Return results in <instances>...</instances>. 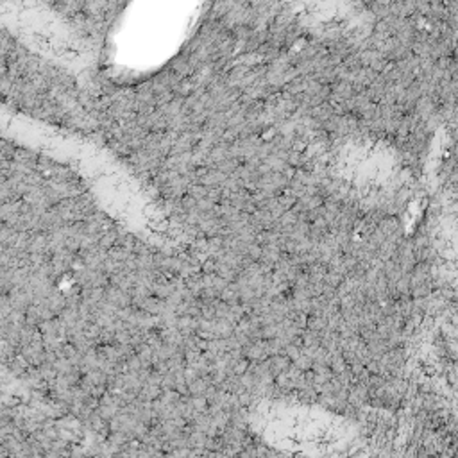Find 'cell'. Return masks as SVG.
<instances>
[{"label": "cell", "instance_id": "6da1fadb", "mask_svg": "<svg viewBox=\"0 0 458 458\" xmlns=\"http://www.w3.org/2000/svg\"><path fill=\"white\" fill-rule=\"evenodd\" d=\"M206 442H208V435L201 429H194V432L188 435V444H190L192 449H199V451H204Z\"/></svg>", "mask_w": 458, "mask_h": 458}]
</instances>
